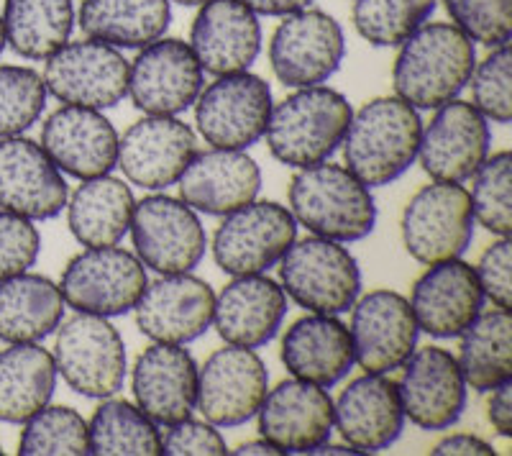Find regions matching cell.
<instances>
[{"mask_svg":"<svg viewBox=\"0 0 512 456\" xmlns=\"http://www.w3.org/2000/svg\"><path fill=\"white\" fill-rule=\"evenodd\" d=\"M477 65L474 41L454 24H423L400 44L392 67L395 95L415 111H436L461 95Z\"/></svg>","mask_w":512,"mask_h":456,"instance_id":"1","label":"cell"},{"mask_svg":"<svg viewBox=\"0 0 512 456\" xmlns=\"http://www.w3.org/2000/svg\"><path fill=\"white\" fill-rule=\"evenodd\" d=\"M423 121L410 103L382 95L351 116L344 136V167L367 188L400 180L418 159Z\"/></svg>","mask_w":512,"mask_h":456,"instance_id":"2","label":"cell"},{"mask_svg":"<svg viewBox=\"0 0 512 456\" xmlns=\"http://www.w3.org/2000/svg\"><path fill=\"white\" fill-rule=\"evenodd\" d=\"M290 213L310 234L338 244L367 239L377 226L372 188L333 162L297 170L290 182Z\"/></svg>","mask_w":512,"mask_h":456,"instance_id":"3","label":"cell"},{"mask_svg":"<svg viewBox=\"0 0 512 456\" xmlns=\"http://www.w3.org/2000/svg\"><path fill=\"white\" fill-rule=\"evenodd\" d=\"M351 116L354 108L338 90L323 85L297 88L272 106L264 131L269 152L277 162L295 170L328 162L344 144Z\"/></svg>","mask_w":512,"mask_h":456,"instance_id":"4","label":"cell"},{"mask_svg":"<svg viewBox=\"0 0 512 456\" xmlns=\"http://www.w3.org/2000/svg\"><path fill=\"white\" fill-rule=\"evenodd\" d=\"M54 339V364L77 395L90 400L113 398L126 382V344L108 318L77 313L62 318Z\"/></svg>","mask_w":512,"mask_h":456,"instance_id":"5","label":"cell"},{"mask_svg":"<svg viewBox=\"0 0 512 456\" xmlns=\"http://www.w3.org/2000/svg\"><path fill=\"white\" fill-rule=\"evenodd\" d=\"M280 285L300 308L341 316L361 293V269L354 254L323 236L292 241L280 259Z\"/></svg>","mask_w":512,"mask_h":456,"instance_id":"6","label":"cell"},{"mask_svg":"<svg viewBox=\"0 0 512 456\" xmlns=\"http://www.w3.org/2000/svg\"><path fill=\"white\" fill-rule=\"evenodd\" d=\"M149 285L146 267L136 254L116 246L85 249L67 262L62 272L64 305L77 313L116 318L136 308Z\"/></svg>","mask_w":512,"mask_h":456,"instance_id":"7","label":"cell"},{"mask_svg":"<svg viewBox=\"0 0 512 456\" xmlns=\"http://www.w3.org/2000/svg\"><path fill=\"white\" fill-rule=\"evenodd\" d=\"M472 198L461 182H433L420 188L402 211V244L420 264L461 259L474 239Z\"/></svg>","mask_w":512,"mask_h":456,"instance_id":"8","label":"cell"},{"mask_svg":"<svg viewBox=\"0 0 512 456\" xmlns=\"http://www.w3.org/2000/svg\"><path fill=\"white\" fill-rule=\"evenodd\" d=\"M131 239L141 264L157 275L192 272L205 257L208 234L198 213L182 198L146 195L134 205Z\"/></svg>","mask_w":512,"mask_h":456,"instance_id":"9","label":"cell"},{"mask_svg":"<svg viewBox=\"0 0 512 456\" xmlns=\"http://www.w3.org/2000/svg\"><path fill=\"white\" fill-rule=\"evenodd\" d=\"M269 39V65L285 88L323 85L346 57V36L336 18L315 8L282 16Z\"/></svg>","mask_w":512,"mask_h":456,"instance_id":"10","label":"cell"},{"mask_svg":"<svg viewBox=\"0 0 512 456\" xmlns=\"http://www.w3.org/2000/svg\"><path fill=\"white\" fill-rule=\"evenodd\" d=\"M195 123L213 149H249L262 139L272 116V90L259 75L216 77L195 100Z\"/></svg>","mask_w":512,"mask_h":456,"instance_id":"11","label":"cell"},{"mask_svg":"<svg viewBox=\"0 0 512 456\" xmlns=\"http://www.w3.org/2000/svg\"><path fill=\"white\" fill-rule=\"evenodd\" d=\"M297 239V221L290 208L274 200H254L223 216L213 239V257L231 277L264 275L280 264Z\"/></svg>","mask_w":512,"mask_h":456,"instance_id":"12","label":"cell"},{"mask_svg":"<svg viewBox=\"0 0 512 456\" xmlns=\"http://www.w3.org/2000/svg\"><path fill=\"white\" fill-rule=\"evenodd\" d=\"M44 85L67 106L105 111L126 98L128 59L103 41H67L47 57Z\"/></svg>","mask_w":512,"mask_h":456,"instance_id":"13","label":"cell"},{"mask_svg":"<svg viewBox=\"0 0 512 456\" xmlns=\"http://www.w3.org/2000/svg\"><path fill=\"white\" fill-rule=\"evenodd\" d=\"M269 390L262 357L246 346H223L198 367L195 408L216 428H236L256 418Z\"/></svg>","mask_w":512,"mask_h":456,"instance_id":"14","label":"cell"},{"mask_svg":"<svg viewBox=\"0 0 512 456\" xmlns=\"http://www.w3.org/2000/svg\"><path fill=\"white\" fill-rule=\"evenodd\" d=\"M205 72L190 44L172 36L146 44L128 62V98L146 116H177L198 100Z\"/></svg>","mask_w":512,"mask_h":456,"instance_id":"15","label":"cell"},{"mask_svg":"<svg viewBox=\"0 0 512 456\" xmlns=\"http://www.w3.org/2000/svg\"><path fill=\"white\" fill-rule=\"evenodd\" d=\"M354 364L372 375H390L418 346V321L410 300L395 290H372L351 305Z\"/></svg>","mask_w":512,"mask_h":456,"instance_id":"16","label":"cell"},{"mask_svg":"<svg viewBox=\"0 0 512 456\" xmlns=\"http://www.w3.org/2000/svg\"><path fill=\"white\" fill-rule=\"evenodd\" d=\"M397 382L405 418L425 431H446L464 416L466 387L459 362L441 346L415 349Z\"/></svg>","mask_w":512,"mask_h":456,"instance_id":"17","label":"cell"},{"mask_svg":"<svg viewBox=\"0 0 512 456\" xmlns=\"http://www.w3.org/2000/svg\"><path fill=\"white\" fill-rule=\"evenodd\" d=\"M198 154V139L187 123L175 116H146L118 136V159L123 177L144 190H167Z\"/></svg>","mask_w":512,"mask_h":456,"instance_id":"18","label":"cell"},{"mask_svg":"<svg viewBox=\"0 0 512 456\" xmlns=\"http://www.w3.org/2000/svg\"><path fill=\"white\" fill-rule=\"evenodd\" d=\"M492 131L472 103L451 100L436 108V116L420 134L418 159L423 172L436 182H466L489 157Z\"/></svg>","mask_w":512,"mask_h":456,"instance_id":"19","label":"cell"},{"mask_svg":"<svg viewBox=\"0 0 512 456\" xmlns=\"http://www.w3.org/2000/svg\"><path fill=\"white\" fill-rule=\"evenodd\" d=\"M216 293L192 272L159 275L149 282L136 303V326L146 339L159 344H190L200 339L213 323Z\"/></svg>","mask_w":512,"mask_h":456,"instance_id":"20","label":"cell"},{"mask_svg":"<svg viewBox=\"0 0 512 456\" xmlns=\"http://www.w3.org/2000/svg\"><path fill=\"white\" fill-rule=\"evenodd\" d=\"M67 180L41 144L26 136L0 139V208L29 221H49L67 208Z\"/></svg>","mask_w":512,"mask_h":456,"instance_id":"21","label":"cell"},{"mask_svg":"<svg viewBox=\"0 0 512 456\" xmlns=\"http://www.w3.org/2000/svg\"><path fill=\"white\" fill-rule=\"evenodd\" d=\"M259 418V436L282 454H308L333 433V400L326 387L305 380H282L267 390Z\"/></svg>","mask_w":512,"mask_h":456,"instance_id":"22","label":"cell"},{"mask_svg":"<svg viewBox=\"0 0 512 456\" xmlns=\"http://www.w3.org/2000/svg\"><path fill=\"white\" fill-rule=\"evenodd\" d=\"M41 149L59 172L93 180L116 167L118 131L95 108L62 106L41 126Z\"/></svg>","mask_w":512,"mask_h":456,"instance_id":"23","label":"cell"},{"mask_svg":"<svg viewBox=\"0 0 512 456\" xmlns=\"http://www.w3.org/2000/svg\"><path fill=\"white\" fill-rule=\"evenodd\" d=\"M410 308L420 331L433 339H459L484 308L477 272L461 259L428 264L415 280Z\"/></svg>","mask_w":512,"mask_h":456,"instance_id":"24","label":"cell"},{"mask_svg":"<svg viewBox=\"0 0 512 456\" xmlns=\"http://www.w3.org/2000/svg\"><path fill=\"white\" fill-rule=\"evenodd\" d=\"M190 49L208 75L246 72L262 52V24L244 0H208L192 21Z\"/></svg>","mask_w":512,"mask_h":456,"instance_id":"25","label":"cell"},{"mask_svg":"<svg viewBox=\"0 0 512 456\" xmlns=\"http://www.w3.org/2000/svg\"><path fill=\"white\" fill-rule=\"evenodd\" d=\"M333 426L341 441L361 454L390 449L405 428L397 382L372 372L351 380L333 403Z\"/></svg>","mask_w":512,"mask_h":456,"instance_id":"26","label":"cell"},{"mask_svg":"<svg viewBox=\"0 0 512 456\" xmlns=\"http://www.w3.org/2000/svg\"><path fill=\"white\" fill-rule=\"evenodd\" d=\"M136 405L157 426H172L192 416L198 400V364L180 344H159L139 354L134 364Z\"/></svg>","mask_w":512,"mask_h":456,"instance_id":"27","label":"cell"},{"mask_svg":"<svg viewBox=\"0 0 512 456\" xmlns=\"http://www.w3.org/2000/svg\"><path fill=\"white\" fill-rule=\"evenodd\" d=\"M177 185L192 211L228 216L254 203L262 190V170L244 149H210L190 159Z\"/></svg>","mask_w":512,"mask_h":456,"instance_id":"28","label":"cell"},{"mask_svg":"<svg viewBox=\"0 0 512 456\" xmlns=\"http://www.w3.org/2000/svg\"><path fill=\"white\" fill-rule=\"evenodd\" d=\"M287 316V293L264 275L233 277L216 295L213 326L226 344L259 349L280 334Z\"/></svg>","mask_w":512,"mask_h":456,"instance_id":"29","label":"cell"},{"mask_svg":"<svg viewBox=\"0 0 512 456\" xmlns=\"http://www.w3.org/2000/svg\"><path fill=\"white\" fill-rule=\"evenodd\" d=\"M280 357L297 380L320 387L338 385L354 367L349 326L338 316L310 313L287 328Z\"/></svg>","mask_w":512,"mask_h":456,"instance_id":"30","label":"cell"},{"mask_svg":"<svg viewBox=\"0 0 512 456\" xmlns=\"http://www.w3.org/2000/svg\"><path fill=\"white\" fill-rule=\"evenodd\" d=\"M64 298L57 282L34 272L0 280V341L39 344L57 331Z\"/></svg>","mask_w":512,"mask_h":456,"instance_id":"31","label":"cell"},{"mask_svg":"<svg viewBox=\"0 0 512 456\" xmlns=\"http://www.w3.org/2000/svg\"><path fill=\"white\" fill-rule=\"evenodd\" d=\"M134 205V193L126 182L100 175L82 180L72 198H67V223L72 236L88 249L116 246L131 228Z\"/></svg>","mask_w":512,"mask_h":456,"instance_id":"32","label":"cell"},{"mask_svg":"<svg viewBox=\"0 0 512 456\" xmlns=\"http://www.w3.org/2000/svg\"><path fill=\"white\" fill-rule=\"evenodd\" d=\"M169 21V0H82L77 13L82 34L116 49H141L162 39Z\"/></svg>","mask_w":512,"mask_h":456,"instance_id":"33","label":"cell"},{"mask_svg":"<svg viewBox=\"0 0 512 456\" xmlns=\"http://www.w3.org/2000/svg\"><path fill=\"white\" fill-rule=\"evenodd\" d=\"M57 377L52 351L39 344H11L0 351V421L21 426L47 408Z\"/></svg>","mask_w":512,"mask_h":456,"instance_id":"34","label":"cell"},{"mask_svg":"<svg viewBox=\"0 0 512 456\" xmlns=\"http://www.w3.org/2000/svg\"><path fill=\"white\" fill-rule=\"evenodd\" d=\"M459 362L466 387L477 392L495 390L512 380V316L510 310L492 308L479 313L459 336Z\"/></svg>","mask_w":512,"mask_h":456,"instance_id":"35","label":"cell"},{"mask_svg":"<svg viewBox=\"0 0 512 456\" xmlns=\"http://www.w3.org/2000/svg\"><path fill=\"white\" fill-rule=\"evenodd\" d=\"M6 47L24 59H47L70 41L75 29L72 0H6Z\"/></svg>","mask_w":512,"mask_h":456,"instance_id":"36","label":"cell"},{"mask_svg":"<svg viewBox=\"0 0 512 456\" xmlns=\"http://www.w3.org/2000/svg\"><path fill=\"white\" fill-rule=\"evenodd\" d=\"M90 454L157 456L162 454V433L139 405L105 398L88 423Z\"/></svg>","mask_w":512,"mask_h":456,"instance_id":"37","label":"cell"},{"mask_svg":"<svg viewBox=\"0 0 512 456\" xmlns=\"http://www.w3.org/2000/svg\"><path fill=\"white\" fill-rule=\"evenodd\" d=\"M438 0H354V29L372 47H400L410 34L428 24Z\"/></svg>","mask_w":512,"mask_h":456,"instance_id":"38","label":"cell"},{"mask_svg":"<svg viewBox=\"0 0 512 456\" xmlns=\"http://www.w3.org/2000/svg\"><path fill=\"white\" fill-rule=\"evenodd\" d=\"M18 454H90L88 421L70 405H47L24 423V431L18 439Z\"/></svg>","mask_w":512,"mask_h":456,"instance_id":"39","label":"cell"},{"mask_svg":"<svg viewBox=\"0 0 512 456\" xmlns=\"http://www.w3.org/2000/svg\"><path fill=\"white\" fill-rule=\"evenodd\" d=\"M44 77L31 67L0 65V139L29 131L47 108Z\"/></svg>","mask_w":512,"mask_h":456,"instance_id":"40","label":"cell"},{"mask_svg":"<svg viewBox=\"0 0 512 456\" xmlns=\"http://www.w3.org/2000/svg\"><path fill=\"white\" fill-rule=\"evenodd\" d=\"M512 154L497 152L482 162L474 172L472 188V213L474 221L482 223L489 234L510 239L512 231Z\"/></svg>","mask_w":512,"mask_h":456,"instance_id":"41","label":"cell"},{"mask_svg":"<svg viewBox=\"0 0 512 456\" xmlns=\"http://www.w3.org/2000/svg\"><path fill=\"white\" fill-rule=\"evenodd\" d=\"M510 44L495 47L482 62L474 65L472 72V106L487 121L510 123L512 98H510Z\"/></svg>","mask_w":512,"mask_h":456,"instance_id":"42","label":"cell"},{"mask_svg":"<svg viewBox=\"0 0 512 456\" xmlns=\"http://www.w3.org/2000/svg\"><path fill=\"white\" fill-rule=\"evenodd\" d=\"M456 29L484 47H505L512 39V0H443Z\"/></svg>","mask_w":512,"mask_h":456,"instance_id":"43","label":"cell"},{"mask_svg":"<svg viewBox=\"0 0 512 456\" xmlns=\"http://www.w3.org/2000/svg\"><path fill=\"white\" fill-rule=\"evenodd\" d=\"M41 252V234L34 221L0 208V280L29 272Z\"/></svg>","mask_w":512,"mask_h":456,"instance_id":"44","label":"cell"},{"mask_svg":"<svg viewBox=\"0 0 512 456\" xmlns=\"http://www.w3.org/2000/svg\"><path fill=\"white\" fill-rule=\"evenodd\" d=\"M162 454L169 456H221L228 454L226 439L213 423L185 418L162 433Z\"/></svg>","mask_w":512,"mask_h":456,"instance_id":"45","label":"cell"},{"mask_svg":"<svg viewBox=\"0 0 512 456\" xmlns=\"http://www.w3.org/2000/svg\"><path fill=\"white\" fill-rule=\"evenodd\" d=\"M512 244L510 239H500L489 246L487 252L479 257L477 280L482 287L484 300L495 305V308L510 310L512 308Z\"/></svg>","mask_w":512,"mask_h":456,"instance_id":"46","label":"cell"},{"mask_svg":"<svg viewBox=\"0 0 512 456\" xmlns=\"http://www.w3.org/2000/svg\"><path fill=\"white\" fill-rule=\"evenodd\" d=\"M487 421L492 423L502 439L512 436V380L502 382L495 390H489Z\"/></svg>","mask_w":512,"mask_h":456,"instance_id":"47","label":"cell"},{"mask_svg":"<svg viewBox=\"0 0 512 456\" xmlns=\"http://www.w3.org/2000/svg\"><path fill=\"white\" fill-rule=\"evenodd\" d=\"M431 454L436 456H495L492 444H487L479 436L472 433H454V436H446V439L438 441L433 446Z\"/></svg>","mask_w":512,"mask_h":456,"instance_id":"48","label":"cell"},{"mask_svg":"<svg viewBox=\"0 0 512 456\" xmlns=\"http://www.w3.org/2000/svg\"><path fill=\"white\" fill-rule=\"evenodd\" d=\"M246 6L256 13V16H290V13L303 11L313 0H244Z\"/></svg>","mask_w":512,"mask_h":456,"instance_id":"49","label":"cell"},{"mask_svg":"<svg viewBox=\"0 0 512 456\" xmlns=\"http://www.w3.org/2000/svg\"><path fill=\"white\" fill-rule=\"evenodd\" d=\"M228 454H239V456H280L282 451L267 439H256L246 441V444L236 446V451H228Z\"/></svg>","mask_w":512,"mask_h":456,"instance_id":"50","label":"cell"},{"mask_svg":"<svg viewBox=\"0 0 512 456\" xmlns=\"http://www.w3.org/2000/svg\"><path fill=\"white\" fill-rule=\"evenodd\" d=\"M169 3H177V6H187V8H200L203 3H208V0H169Z\"/></svg>","mask_w":512,"mask_h":456,"instance_id":"51","label":"cell"},{"mask_svg":"<svg viewBox=\"0 0 512 456\" xmlns=\"http://www.w3.org/2000/svg\"><path fill=\"white\" fill-rule=\"evenodd\" d=\"M6 52V31H3V16H0V54Z\"/></svg>","mask_w":512,"mask_h":456,"instance_id":"52","label":"cell"}]
</instances>
